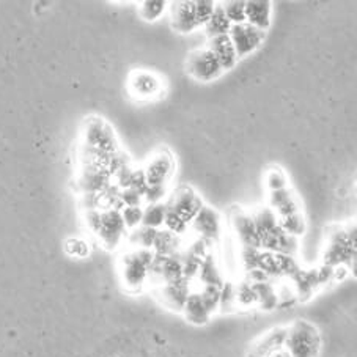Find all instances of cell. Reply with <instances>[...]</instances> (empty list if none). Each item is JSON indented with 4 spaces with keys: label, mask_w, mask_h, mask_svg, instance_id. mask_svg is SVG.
Here are the masks:
<instances>
[{
    "label": "cell",
    "mask_w": 357,
    "mask_h": 357,
    "mask_svg": "<svg viewBox=\"0 0 357 357\" xmlns=\"http://www.w3.org/2000/svg\"><path fill=\"white\" fill-rule=\"evenodd\" d=\"M155 258L151 249H132L120 260V279L129 291H139L150 280V266Z\"/></svg>",
    "instance_id": "obj_1"
},
{
    "label": "cell",
    "mask_w": 357,
    "mask_h": 357,
    "mask_svg": "<svg viewBox=\"0 0 357 357\" xmlns=\"http://www.w3.org/2000/svg\"><path fill=\"white\" fill-rule=\"evenodd\" d=\"M285 348L290 357H318L321 349V335L317 326L307 319H296L287 328Z\"/></svg>",
    "instance_id": "obj_2"
},
{
    "label": "cell",
    "mask_w": 357,
    "mask_h": 357,
    "mask_svg": "<svg viewBox=\"0 0 357 357\" xmlns=\"http://www.w3.org/2000/svg\"><path fill=\"white\" fill-rule=\"evenodd\" d=\"M356 257V230L351 229H337L329 235L328 245L323 254V264L329 268L347 266L349 268L351 261Z\"/></svg>",
    "instance_id": "obj_3"
},
{
    "label": "cell",
    "mask_w": 357,
    "mask_h": 357,
    "mask_svg": "<svg viewBox=\"0 0 357 357\" xmlns=\"http://www.w3.org/2000/svg\"><path fill=\"white\" fill-rule=\"evenodd\" d=\"M126 227L123 222L121 211L116 208L106 209V211L100 213V220L95 229V235L100 239L104 248L109 250L116 249L120 244L123 235H125Z\"/></svg>",
    "instance_id": "obj_4"
},
{
    "label": "cell",
    "mask_w": 357,
    "mask_h": 357,
    "mask_svg": "<svg viewBox=\"0 0 357 357\" xmlns=\"http://www.w3.org/2000/svg\"><path fill=\"white\" fill-rule=\"evenodd\" d=\"M186 70L199 82H211L224 73L216 57L206 47L197 49V51L189 54Z\"/></svg>",
    "instance_id": "obj_5"
},
{
    "label": "cell",
    "mask_w": 357,
    "mask_h": 357,
    "mask_svg": "<svg viewBox=\"0 0 357 357\" xmlns=\"http://www.w3.org/2000/svg\"><path fill=\"white\" fill-rule=\"evenodd\" d=\"M229 36L236 51L238 60H241L249 57L250 54H254L263 45L264 38H266V32L244 22L238 24V26H231Z\"/></svg>",
    "instance_id": "obj_6"
},
{
    "label": "cell",
    "mask_w": 357,
    "mask_h": 357,
    "mask_svg": "<svg viewBox=\"0 0 357 357\" xmlns=\"http://www.w3.org/2000/svg\"><path fill=\"white\" fill-rule=\"evenodd\" d=\"M165 206H167L170 211L178 214V216H180L184 222L189 225L192 224L194 218L203 208V203L200 200V197L197 195L192 189L188 186H183L175 190L170 202Z\"/></svg>",
    "instance_id": "obj_7"
},
{
    "label": "cell",
    "mask_w": 357,
    "mask_h": 357,
    "mask_svg": "<svg viewBox=\"0 0 357 357\" xmlns=\"http://www.w3.org/2000/svg\"><path fill=\"white\" fill-rule=\"evenodd\" d=\"M190 294V280L178 279L170 283H162V285H158V296L161 299V303L167 307L170 310L181 312L184 304H186V299Z\"/></svg>",
    "instance_id": "obj_8"
},
{
    "label": "cell",
    "mask_w": 357,
    "mask_h": 357,
    "mask_svg": "<svg viewBox=\"0 0 357 357\" xmlns=\"http://www.w3.org/2000/svg\"><path fill=\"white\" fill-rule=\"evenodd\" d=\"M87 145L100 153H114L115 151V137L114 131L101 119L89 121L87 131Z\"/></svg>",
    "instance_id": "obj_9"
},
{
    "label": "cell",
    "mask_w": 357,
    "mask_h": 357,
    "mask_svg": "<svg viewBox=\"0 0 357 357\" xmlns=\"http://www.w3.org/2000/svg\"><path fill=\"white\" fill-rule=\"evenodd\" d=\"M174 159L169 155H165V153H158V155L150 159L146 167L144 169L146 184H149V186H165L170 180L172 174H174Z\"/></svg>",
    "instance_id": "obj_10"
},
{
    "label": "cell",
    "mask_w": 357,
    "mask_h": 357,
    "mask_svg": "<svg viewBox=\"0 0 357 357\" xmlns=\"http://www.w3.org/2000/svg\"><path fill=\"white\" fill-rule=\"evenodd\" d=\"M231 227L243 248L260 249V238H258L254 218L250 214L244 213L239 208L235 209V214L231 216Z\"/></svg>",
    "instance_id": "obj_11"
},
{
    "label": "cell",
    "mask_w": 357,
    "mask_h": 357,
    "mask_svg": "<svg viewBox=\"0 0 357 357\" xmlns=\"http://www.w3.org/2000/svg\"><path fill=\"white\" fill-rule=\"evenodd\" d=\"M172 27L180 33H192L199 29L195 16V2L183 0V2H174L170 7Z\"/></svg>",
    "instance_id": "obj_12"
},
{
    "label": "cell",
    "mask_w": 357,
    "mask_h": 357,
    "mask_svg": "<svg viewBox=\"0 0 357 357\" xmlns=\"http://www.w3.org/2000/svg\"><path fill=\"white\" fill-rule=\"evenodd\" d=\"M192 225L195 231L199 233V238L206 239V241H214L220 235V216L218 214L216 209L203 206L199 214L194 218Z\"/></svg>",
    "instance_id": "obj_13"
},
{
    "label": "cell",
    "mask_w": 357,
    "mask_h": 357,
    "mask_svg": "<svg viewBox=\"0 0 357 357\" xmlns=\"http://www.w3.org/2000/svg\"><path fill=\"white\" fill-rule=\"evenodd\" d=\"M206 49H209L214 57H216L220 68H222V71H230L236 66V63H238L236 51L231 45V40L229 35L209 38Z\"/></svg>",
    "instance_id": "obj_14"
},
{
    "label": "cell",
    "mask_w": 357,
    "mask_h": 357,
    "mask_svg": "<svg viewBox=\"0 0 357 357\" xmlns=\"http://www.w3.org/2000/svg\"><path fill=\"white\" fill-rule=\"evenodd\" d=\"M287 328H274L258 338L252 347L249 357H269L275 351L285 347Z\"/></svg>",
    "instance_id": "obj_15"
},
{
    "label": "cell",
    "mask_w": 357,
    "mask_h": 357,
    "mask_svg": "<svg viewBox=\"0 0 357 357\" xmlns=\"http://www.w3.org/2000/svg\"><path fill=\"white\" fill-rule=\"evenodd\" d=\"M273 2L269 0H250L245 2V22L266 32L271 26Z\"/></svg>",
    "instance_id": "obj_16"
},
{
    "label": "cell",
    "mask_w": 357,
    "mask_h": 357,
    "mask_svg": "<svg viewBox=\"0 0 357 357\" xmlns=\"http://www.w3.org/2000/svg\"><path fill=\"white\" fill-rule=\"evenodd\" d=\"M181 313L184 315V318H186L188 321L194 326H205L213 317L211 313L208 312L206 305L203 304L199 291H190Z\"/></svg>",
    "instance_id": "obj_17"
},
{
    "label": "cell",
    "mask_w": 357,
    "mask_h": 357,
    "mask_svg": "<svg viewBox=\"0 0 357 357\" xmlns=\"http://www.w3.org/2000/svg\"><path fill=\"white\" fill-rule=\"evenodd\" d=\"M269 202H271L269 208L275 213L277 219L290 218V216H294V214L301 213L296 200H294V197L287 188L271 192Z\"/></svg>",
    "instance_id": "obj_18"
},
{
    "label": "cell",
    "mask_w": 357,
    "mask_h": 357,
    "mask_svg": "<svg viewBox=\"0 0 357 357\" xmlns=\"http://www.w3.org/2000/svg\"><path fill=\"white\" fill-rule=\"evenodd\" d=\"M129 89L131 93L139 98H150L153 95L159 93L161 90V84L159 79L146 71H137L134 73L131 81H129Z\"/></svg>",
    "instance_id": "obj_19"
},
{
    "label": "cell",
    "mask_w": 357,
    "mask_h": 357,
    "mask_svg": "<svg viewBox=\"0 0 357 357\" xmlns=\"http://www.w3.org/2000/svg\"><path fill=\"white\" fill-rule=\"evenodd\" d=\"M197 279H199L203 285H213V287H219V288L224 285L225 279H224L222 273H220V268L218 266L216 258H214L211 254H208L202 260Z\"/></svg>",
    "instance_id": "obj_20"
},
{
    "label": "cell",
    "mask_w": 357,
    "mask_h": 357,
    "mask_svg": "<svg viewBox=\"0 0 357 357\" xmlns=\"http://www.w3.org/2000/svg\"><path fill=\"white\" fill-rule=\"evenodd\" d=\"M109 174L101 169H89L81 178V186L87 194H98L107 188Z\"/></svg>",
    "instance_id": "obj_21"
},
{
    "label": "cell",
    "mask_w": 357,
    "mask_h": 357,
    "mask_svg": "<svg viewBox=\"0 0 357 357\" xmlns=\"http://www.w3.org/2000/svg\"><path fill=\"white\" fill-rule=\"evenodd\" d=\"M257 294V305L261 307L263 310H274L279 305V298H277V290L271 282L263 283H252Z\"/></svg>",
    "instance_id": "obj_22"
},
{
    "label": "cell",
    "mask_w": 357,
    "mask_h": 357,
    "mask_svg": "<svg viewBox=\"0 0 357 357\" xmlns=\"http://www.w3.org/2000/svg\"><path fill=\"white\" fill-rule=\"evenodd\" d=\"M231 29L230 21L227 20V16L222 10V5L216 3V8H214V13L209 17V21L205 24L206 35L209 38H214V36H222L229 35Z\"/></svg>",
    "instance_id": "obj_23"
},
{
    "label": "cell",
    "mask_w": 357,
    "mask_h": 357,
    "mask_svg": "<svg viewBox=\"0 0 357 357\" xmlns=\"http://www.w3.org/2000/svg\"><path fill=\"white\" fill-rule=\"evenodd\" d=\"M178 249H180V236L174 235L169 230H158L156 241L153 245V252L158 255L170 257L176 255Z\"/></svg>",
    "instance_id": "obj_24"
},
{
    "label": "cell",
    "mask_w": 357,
    "mask_h": 357,
    "mask_svg": "<svg viewBox=\"0 0 357 357\" xmlns=\"http://www.w3.org/2000/svg\"><path fill=\"white\" fill-rule=\"evenodd\" d=\"M165 213H167V206H165V203H151V205H149L144 209L142 227H149V229L159 230L164 225Z\"/></svg>",
    "instance_id": "obj_25"
},
{
    "label": "cell",
    "mask_w": 357,
    "mask_h": 357,
    "mask_svg": "<svg viewBox=\"0 0 357 357\" xmlns=\"http://www.w3.org/2000/svg\"><path fill=\"white\" fill-rule=\"evenodd\" d=\"M158 230L149 229V227H139V229L132 230L131 233V244L134 249H151L156 241Z\"/></svg>",
    "instance_id": "obj_26"
},
{
    "label": "cell",
    "mask_w": 357,
    "mask_h": 357,
    "mask_svg": "<svg viewBox=\"0 0 357 357\" xmlns=\"http://www.w3.org/2000/svg\"><path fill=\"white\" fill-rule=\"evenodd\" d=\"M235 305L238 307L257 305V294L250 282L243 280L239 282L238 285H235Z\"/></svg>",
    "instance_id": "obj_27"
},
{
    "label": "cell",
    "mask_w": 357,
    "mask_h": 357,
    "mask_svg": "<svg viewBox=\"0 0 357 357\" xmlns=\"http://www.w3.org/2000/svg\"><path fill=\"white\" fill-rule=\"evenodd\" d=\"M220 5H222L224 13L231 26L245 22V2H243V0H230V2H224Z\"/></svg>",
    "instance_id": "obj_28"
},
{
    "label": "cell",
    "mask_w": 357,
    "mask_h": 357,
    "mask_svg": "<svg viewBox=\"0 0 357 357\" xmlns=\"http://www.w3.org/2000/svg\"><path fill=\"white\" fill-rule=\"evenodd\" d=\"M165 7H167V2H164V0H146V2L140 3L139 13L145 21L153 22L164 15Z\"/></svg>",
    "instance_id": "obj_29"
},
{
    "label": "cell",
    "mask_w": 357,
    "mask_h": 357,
    "mask_svg": "<svg viewBox=\"0 0 357 357\" xmlns=\"http://www.w3.org/2000/svg\"><path fill=\"white\" fill-rule=\"evenodd\" d=\"M200 296L203 304L206 305L208 312L211 313H216L220 307V288L219 287H213V285H203L202 287V291Z\"/></svg>",
    "instance_id": "obj_30"
},
{
    "label": "cell",
    "mask_w": 357,
    "mask_h": 357,
    "mask_svg": "<svg viewBox=\"0 0 357 357\" xmlns=\"http://www.w3.org/2000/svg\"><path fill=\"white\" fill-rule=\"evenodd\" d=\"M123 222L129 230H135L142 225V218H144V208L142 206H126L121 211Z\"/></svg>",
    "instance_id": "obj_31"
},
{
    "label": "cell",
    "mask_w": 357,
    "mask_h": 357,
    "mask_svg": "<svg viewBox=\"0 0 357 357\" xmlns=\"http://www.w3.org/2000/svg\"><path fill=\"white\" fill-rule=\"evenodd\" d=\"M216 2L213 0H197L195 2V16L199 27H205V24L209 21V17L214 13Z\"/></svg>",
    "instance_id": "obj_32"
},
{
    "label": "cell",
    "mask_w": 357,
    "mask_h": 357,
    "mask_svg": "<svg viewBox=\"0 0 357 357\" xmlns=\"http://www.w3.org/2000/svg\"><path fill=\"white\" fill-rule=\"evenodd\" d=\"M164 225H165V230H169L170 233H174V235H176V236L183 235V233L186 231L189 227L180 216H178V214L170 211L169 208H167V213H165Z\"/></svg>",
    "instance_id": "obj_33"
},
{
    "label": "cell",
    "mask_w": 357,
    "mask_h": 357,
    "mask_svg": "<svg viewBox=\"0 0 357 357\" xmlns=\"http://www.w3.org/2000/svg\"><path fill=\"white\" fill-rule=\"evenodd\" d=\"M266 186L274 192V190H280L287 188V175L283 174L280 169H271L266 174Z\"/></svg>",
    "instance_id": "obj_34"
},
{
    "label": "cell",
    "mask_w": 357,
    "mask_h": 357,
    "mask_svg": "<svg viewBox=\"0 0 357 357\" xmlns=\"http://www.w3.org/2000/svg\"><path fill=\"white\" fill-rule=\"evenodd\" d=\"M65 249L68 254L71 257H76V258H84L89 255V244L84 241V239H79V238H71L68 239L66 244H65Z\"/></svg>",
    "instance_id": "obj_35"
},
{
    "label": "cell",
    "mask_w": 357,
    "mask_h": 357,
    "mask_svg": "<svg viewBox=\"0 0 357 357\" xmlns=\"http://www.w3.org/2000/svg\"><path fill=\"white\" fill-rule=\"evenodd\" d=\"M235 305V283L224 282L220 287V307L219 309H231Z\"/></svg>",
    "instance_id": "obj_36"
},
{
    "label": "cell",
    "mask_w": 357,
    "mask_h": 357,
    "mask_svg": "<svg viewBox=\"0 0 357 357\" xmlns=\"http://www.w3.org/2000/svg\"><path fill=\"white\" fill-rule=\"evenodd\" d=\"M165 195H167V188L165 186H149L144 192L145 200L149 202L150 205L151 203H162Z\"/></svg>",
    "instance_id": "obj_37"
},
{
    "label": "cell",
    "mask_w": 357,
    "mask_h": 357,
    "mask_svg": "<svg viewBox=\"0 0 357 357\" xmlns=\"http://www.w3.org/2000/svg\"><path fill=\"white\" fill-rule=\"evenodd\" d=\"M144 199V195L134 189H123L120 190V202L121 205L126 206H140V202Z\"/></svg>",
    "instance_id": "obj_38"
},
{
    "label": "cell",
    "mask_w": 357,
    "mask_h": 357,
    "mask_svg": "<svg viewBox=\"0 0 357 357\" xmlns=\"http://www.w3.org/2000/svg\"><path fill=\"white\" fill-rule=\"evenodd\" d=\"M269 357H290V354H288V351L285 348H282V349L275 351V353L271 354Z\"/></svg>",
    "instance_id": "obj_39"
}]
</instances>
